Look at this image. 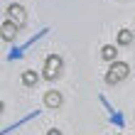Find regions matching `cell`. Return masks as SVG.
Masks as SVG:
<instances>
[{
  "label": "cell",
  "instance_id": "cell-4",
  "mask_svg": "<svg viewBox=\"0 0 135 135\" xmlns=\"http://www.w3.org/2000/svg\"><path fill=\"white\" fill-rule=\"evenodd\" d=\"M0 37H3L5 42H12V39L17 37V27H15L10 20H5L3 25H0Z\"/></svg>",
  "mask_w": 135,
  "mask_h": 135
},
{
  "label": "cell",
  "instance_id": "cell-10",
  "mask_svg": "<svg viewBox=\"0 0 135 135\" xmlns=\"http://www.w3.org/2000/svg\"><path fill=\"white\" fill-rule=\"evenodd\" d=\"M0 113H3V101H0Z\"/></svg>",
  "mask_w": 135,
  "mask_h": 135
},
{
  "label": "cell",
  "instance_id": "cell-5",
  "mask_svg": "<svg viewBox=\"0 0 135 135\" xmlns=\"http://www.w3.org/2000/svg\"><path fill=\"white\" fill-rule=\"evenodd\" d=\"M44 106L47 108H59L61 106V93L59 91H47L44 93Z\"/></svg>",
  "mask_w": 135,
  "mask_h": 135
},
{
  "label": "cell",
  "instance_id": "cell-8",
  "mask_svg": "<svg viewBox=\"0 0 135 135\" xmlns=\"http://www.w3.org/2000/svg\"><path fill=\"white\" fill-rule=\"evenodd\" d=\"M115 42H118V44H130V42H133V32H130V30H120Z\"/></svg>",
  "mask_w": 135,
  "mask_h": 135
},
{
  "label": "cell",
  "instance_id": "cell-7",
  "mask_svg": "<svg viewBox=\"0 0 135 135\" xmlns=\"http://www.w3.org/2000/svg\"><path fill=\"white\" fill-rule=\"evenodd\" d=\"M101 59H106V61H115V47L113 44H106L101 49Z\"/></svg>",
  "mask_w": 135,
  "mask_h": 135
},
{
  "label": "cell",
  "instance_id": "cell-1",
  "mask_svg": "<svg viewBox=\"0 0 135 135\" xmlns=\"http://www.w3.org/2000/svg\"><path fill=\"white\" fill-rule=\"evenodd\" d=\"M61 66H64L61 57H57V54L47 57V59H44V69H42L44 79H47V81H54V79H59V74H61Z\"/></svg>",
  "mask_w": 135,
  "mask_h": 135
},
{
  "label": "cell",
  "instance_id": "cell-9",
  "mask_svg": "<svg viewBox=\"0 0 135 135\" xmlns=\"http://www.w3.org/2000/svg\"><path fill=\"white\" fill-rule=\"evenodd\" d=\"M49 135H61V133H59L57 128H52V130H49Z\"/></svg>",
  "mask_w": 135,
  "mask_h": 135
},
{
  "label": "cell",
  "instance_id": "cell-2",
  "mask_svg": "<svg viewBox=\"0 0 135 135\" xmlns=\"http://www.w3.org/2000/svg\"><path fill=\"white\" fill-rule=\"evenodd\" d=\"M128 74H130V66L125 64V61H110V69H108V74H106V81L108 84H118V81H123Z\"/></svg>",
  "mask_w": 135,
  "mask_h": 135
},
{
  "label": "cell",
  "instance_id": "cell-3",
  "mask_svg": "<svg viewBox=\"0 0 135 135\" xmlns=\"http://www.w3.org/2000/svg\"><path fill=\"white\" fill-rule=\"evenodd\" d=\"M7 20H10L15 27H20L22 22L27 20V12H25V7H22V5H17V3H12L10 7H7Z\"/></svg>",
  "mask_w": 135,
  "mask_h": 135
},
{
  "label": "cell",
  "instance_id": "cell-6",
  "mask_svg": "<svg viewBox=\"0 0 135 135\" xmlns=\"http://www.w3.org/2000/svg\"><path fill=\"white\" fill-rule=\"evenodd\" d=\"M37 81H39V76L35 74V71H25V74H22V84H25L27 89H32V86H37Z\"/></svg>",
  "mask_w": 135,
  "mask_h": 135
}]
</instances>
